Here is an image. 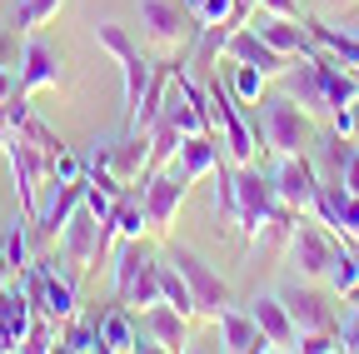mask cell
Returning a JSON list of instances; mask_svg holds the SVG:
<instances>
[{"label":"cell","mask_w":359,"mask_h":354,"mask_svg":"<svg viewBox=\"0 0 359 354\" xmlns=\"http://www.w3.org/2000/svg\"><path fill=\"white\" fill-rule=\"evenodd\" d=\"M6 50H11V40H6V35H0V70H6Z\"/></svg>","instance_id":"ee69618b"},{"label":"cell","mask_w":359,"mask_h":354,"mask_svg":"<svg viewBox=\"0 0 359 354\" xmlns=\"http://www.w3.org/2000/svg\"><path fill=\"white\" fill-rule=\"evenodd\" d=\"M290 264L299 270V280H330L334 270V254H339V240L334 230L325 225V219H304L294 215V225H290Z\"/></svg>","instance_id":"3957f363"},{"label":"cell","mask_w":359,"mask_h":354,"mask_svg":"<svg viewBox=\"0 0 359 354\" xmlns=\"http://www.w3.org/2000/svg\"><path fill=\"white\" fill-rule=\"evenodd\" d=\"M259 11L280 15V20H304V15H299V0H259Z\"/></svg>","instance_id":"ab89813d"},{"label":"cell","mask_w":359,"mask_h":354,"mask_svg":"<svg viewBox=\"0 0 359 354\" xmlns=\"http://www.w3.org/2000/svg\"><path fill=\"white\" fill-rule=\"evenodd\" d=\"M65 85V60L45 46V40L30 30L25 46H20V75H15V90L20 95H40V90H60Z\"/></svg>","instance_id":"30bf717a"},{"label":"cell","mask_w":359,"mask_h":354,"mask_svg":"<svg viewBox=\"0 0 359 354\" xmlns=\"http://www.w3.org/2000/svg\"><path fill=\"white\" fill-rule=\"evenodd\" d=\"M339 190L359 195V145H349V150H344V160H339Z\"/></svg>","instance_id":"74e56055"},{"label":"cell","mask_w":359,"mask_h":354,"mask_svg":"<svg viewBox=\"0 0 359 354\" xmlns=\"http://www.w3.org/2000/svg\"><path fill=\"white\" fill-rule=\"evenodd\" d=\"M195 6H200V0H185V15H190V11H195Z\"/></svg>","instance_id":"bcb514c9"},{"label":"cell","mask_w":359,"mask_h":354,"mask_svg":"<svg viewBox=\"0 0 359 354\" xmlns=\"http://www.w3.org/2000/svg\"><path fill=\"white\" fill-rule=\"evenodd\" d=\"M264 85H269V75H264V70H255V65H235L230 90H235V100H240V105H259V100H264Z\"/></svg>","instance_id":"1f68e13d"},{"label":"cell","mask_w":359,"mask_h":354,"mask_svg":"<svg viewBox=\"0 0 359 354\" xmlns=\"http://www.w3.org/2000/svg\"><path fill=\"white\" fill-rule=\"evenodd\" d=\"M165 259L180 270V280L190 285V294H195V315H205V320H215L224 304H235V294H230V285L219 280V270L200 254V250H190V245H170L165 250Z\"/></svg>","instance_id":"7a4b0ae2"},{"label":"cell","mask_w":359,"mask_h":354,"mask_svg":"<svg viewBox=\"0 0 359 354\" xmlns=\"http://www.w3.org/2000/svg\"><path fill=\"white\" fill-rule=\"evenodd\" d=\"M285 80H290V95L309 110V115H330L325 110V95H320V85H314V70H309V60L299 65V70H285Z\"/></svg>","instance_id":"4316f807"},{"label":"cell","mask_w":359,"mask_h":354,"mask_svg":"<svg viewBox=\"0 0 359 354\" xmlns=\"http://www.w3.org/2000/svg\"><path fill=\"white\" fill-rule=\"evenodd\" d=\"M11 275H15V270H11V264H6V259H0V290H6V285H11Z\"/></svg>","instance_id":"7bdbcfd3"},{"label":"cell","mask_w":359,"mask_h":354,"mask_svg":"<svg viewBox=\"0 0 359 354\" xmlns=\"http://www.w3.org/2000/svg\"><path fill=\"white\" fill-rule=\"evenodd\" d=\"M215 210L230 219H240V190H235V170H224V165H215Z\"/></svg>","instance_id":"d6a6232c"},{"label":"cell","mask_w":359,"mask_h":354,"mask_svg":"<svg viewBox=\"0 0 359 354\" xmlns=\"http://www.w3.org/2000/svg\"><path fill=\"white\" fill-rule=\"evenodd\" d=\"M219 55L235 60V65H255V70H264L269 80H280V75L290 70V55H280L275 46H264V40H259L250 25L224 30V35H219Z\"/></svg>","instance_id":"7c38bea8"},{"label":"cell","mask_w":359,"mask_h":354,"mask_svg":"<svg viewBox=\"0 0 359 354\" xmlns=\"http://www.w3.org/2000/svg\"><path fill=\"white\" fill-rule=\"evenodd\" d=\"M160 290H165V304H175L185 320H195V294H190V285L180 280V270H175L170 259L160 264Z\"/></svg>","instance_id":"f546056e"},{"label":"cell","mask_w":359,"mask_h":354,"mask_svg":"<svg viewBox=\"0 0 359 354\" xmlns=\"http://www.w3.org/2000/svg\"><path fill=\"white\" fill-rule=\"evenodd\" d=\"M175 165L185 170L190 180H205V175H215V165H219V135H185V140H180Z\"/></svg>","instance_id":"603a6c76"},{"label":"cell","mask_w":359,"mask_h":354,"mask_svg":"<svg viewBox=\"0 0 359 354\" xmlns=\"http://www.w3.org/2000/svg\"><path fill=\"white\" fill-rule=\"evenodd\" d=\"M65 11V0H20L15 6V30H40V25H50L55 15Z\"/></svg>","instance_id":"83f0119b"},{"label":"cell","mask_w":359,"mask_h":354,"mask_svg":"<svg viewBox=\"0 0 359 354\" xmlns=\"http://www.w3.org/2000/svg\"><path fill=\"white\" fill-rule=\"evenodd\" d=\"M269 185H275L280 205H290L294 215H309L314 200H320V170H314V160H304V150L294 155H280V165L269 170Z\"/></svg>","instance_id":"ba28073f"},{"label":"cell","mask_w":359,"mask_h":354,"mask_svg":"<svg viewBox=\"0 0 359 354\" xmlns=\"http://www.w3.org/2000/svg\"><path fill=\"white\" fill-rule=\"evenodd\" d=\"M140 30L150 46L160 50H180L185 46V11L175 0H140Z\"/></svg>","instance_id":"e0dca14e"},{"label":"cell","mask_w":359,"mask_h":354,"mask_svg":"<svg viewBox=\"0 0 359 354\" xmlns=\"http://www.w3.org/2000/svg\"><path fill=\"white\" fill-rule=\"evenodd\" d=\"M354 285H359V264H354L349 245L339 240V254H334V270H330V290H334V294H349Z\"/></svg>","instance_id":"e575fe53"},{"label":"cell","mask_w":359,"mask_h":354,"mask_svg":"<svg viewBox=\"0 0 359 354\" xmlns=\"http://www.w3.org/2000/svg\"><path fill=\"white\" fill-rule=\"evenodd\" d=\"M140 334H145L155 349H170V354H175V349H185V344H190V320L180 315L175 304L160 299V304L140 309Z\"/></svg>","instance_id":"ac0fdd59"},{"label":"cell","mask_w":359,"mask_h":354,"mask_svg":"<svg viewBox=\"0 0 359 354\" xmlns=\"http://www.w3.org/2000/svg\"><path fill=\"white\" fill-rule=\"evenodd\" d=\"M145 230H150V219H145V190H140V185H125V190L115 195L110 219L100 225V240H105V250H110L115 240H140Z\"/></svg>","instance_id":"9a60e30c"},{"label":"cell","mask_w":359,"mask_h":354,"mask_svg":"<svg viewBox=\"0 0 359 354\" xmlns=\"http://www.w3.org/2000/svg\"><path fill=\"white\" fill-rule=\"evenodd\" d=\"M259 105H264L259 130H264V145L275 150V155H294V150L309 145V110L294 95H269Z\"/></svg>","instance_id":"8992f818"},{"label":"cell","mask_w":359,"mask_h":354,"mask_svg":"<svg viewBox=\"0 0 359 354\" xmlns=\"http://www.w3.org/2000/svg\"><path fill=\"white\" fill-rule=\"evenodd\" d=\"M235 190H240V235L250 240V245H259L264 235H269V225H280V219H290L294 210L290 205H280V195H275V185H269V175H259L255 165H240L235 170Z\"/></svg>","instance_id":"6da1fadb"},{"label":"cell","mask_w":359,"mask_h":354,"mask_svg":"<svg viewBox=\"0 0 359 354\" xmlns=\"http://www.w3.org/2000/svg\"><path fill=\"white\" fill-rule=\"evenodd\" d=\"M250 315H255V325L269 334V344H275V349H299V325H294L290 304H285L280 294H255V299H250Z\"/></svg>","instance_id":"d6986e66"},{"label":"cell","mask_w":359,"mask_h":354,"mask_svg":"<svg viewBox=\"0 0 359 354\" xmlns=\"http://www.w3.org/2000/svg\"><path fill=\"white\" fill-rule=\"evenodd\" d=\"M150 70H155V60H145L140 50L120 60V75H125V120L135 115V105H140V95H145V85H150Z\"/></svg>","instance_id":"d4e9b609"},{"label":"cell","mask_w":359,"mask_h":354,"mask_svg":"<svg viewBox=\"0 0 359 354\" xmlns=\"http://www.w3.org/2000/svg\"><path fill=\"white\" fill-rule=\"evenodd\" d=\"M60 349H70V354H95V349H100V325H95V320H65Z\"/></svg>","instance_id":"f1b7e54d"},{"label":"cell","mask_w":359,"mask_h":354,"mask_svg":"<svg viewBox=\"0 0 359 354\" xmlns=\"http://www.w3.org/2000/svg\"><path fill=\"white\" fill-rule=\"evenodd\" d=\"M339 344H344V349H354V354H359V309H354V315H349V320H344V325H339Z\"/></svg>","instance_id":"60d3db41"},{"label":"cell","mask_w":359,"mask_h":354,"mask_svg":"<svg viewBox=\"0 0 359 354\" xmlns=\"http://www.w3.org/2000/svg\"><path fill=\"white\" fill-rule=\"evenodd\" d=\"M190 185H195V180H190L175 160H170L165 170H150L145 180H140V190H145V219H150L155 235H170V219H175L180 205H185Z\"/></svg>","instance_id":"52a82bcc"},{"label":"cell","mask_w":359,"mask_h":354,"mask_svg":"<svg viewBox=\"0 0 359 354\" xmlns=\"http://www.w3.org/2000/svg\"><path fill=\"white\" fill-rule=\"evenodd\" d=\"M25 354H45V349H60V334H55V320L50 315H35L30 320V334H25V344H20Z\"/></svg>","instance_id":"836d02e7"},{"label":"cell","mask_w":359,"mask_h":354,"mask_svg":"<svg viewBox=\"0 0 359 354\" xmlns=\"http://www.w3.org/2000/svg\"><path fill=\"white\" fill-rule=\"evenodd\" d=\"M0 259H6V230H0Z\"/></svg>","instance_id":"f6af8a7d"},{"label":"cell","mask_w":359,"mask_h":354,"mask_svg":"<svg viewBox=\"0 0 359 354\" xmlns=\"http://www.w3.org/2000/svg\"><path fill=\"white\" fill-rule=\"evenodd\" d=\"M35 320V304L25 294V285H6L0 290V349H20Z\"/></svg>","instance_id":"ffe728a7"},{"label":"cell","mask_w":359,"mask_h":354,"mask_svg":"<svg viewBox=\"0 0 359 354\" xmlns=\"http://www.w3.org/2000/svg\"><path fill=\"white\" fill-rule=\"evenodd\" d=\"M210 100L219 105L215 110V130H219V145L224 150H230V160L235 165H255V130H250V120L240 115V100H235V90H230V85H210Z\"/></svg>","instance_id":"9c48e42d"},{"label":"cell","mask_w":359,"mask_h":354,"mask_svg":"<svg viewBox=\"0 0 359 354\" xmlns=\"http://www.w3.org/2000/svg\"><path fill=\"white\" fill-rule=\"evenodd\" d=\"M60 250H65V259L75 264L80 275H90L95 270V264L105 259V240H100V219L90 215L85 205L70 215V225L60 230Z\"/></svg>","instance_id":"4fadbf2b"},{"label":"cell","mask_w":359,"mask_h":354,"mask_svg":"<svg viewBox=\"0 0 359 354\" xmlns=\"http://www.w3.org/2000/svg\"><path fill=\"white\" fill-rule=\"evenodd\" d=\"M80 175H85V165H80L70 150H60V155L50 160V180H80Z\"/></svg>","instance_id":"f35d334b"},{"label":"cell","mask_w":359,"mask_h":354,"mask_svg":"<svg viewBox=\"0 0 359 354\" xmlns=\"http://www.w3.org/2000/svg\"><path fill=\"white\" fill-rule=\"evenodd\" d=\"M219 334H224V349H235V354H250V349H275L269 344V334L255 325L250 309H235V304H224L219 315H215Z\"/></svg>","instance_id":"7402d4cb"},{"label":"cell","mask_w":359,"mask_h":354,"mask_svg":"<svg viewBox=\"0 0 359 354\" xmlns=\"http://www.w3.org/2000/svg\"><path fill=\"white\" fill-rule=\"evenodd\" d=\"M325 6H330V11H339V15H349V11L359 6V0H325Z\"/></svg>","instance_id":"b9f144b4"},{"label":"cell","mask_w":359,"mask_h":354,"mask_svg":"<svg viewBox=\"0 0 359 354\" xmlns=\"http://www.w3.org/2000/svg\"><path fill=\"white\" fill-rule=\"evenodd\" d=\"M95 40H100V50H105L115 65H120L125 55H135V50H140V46L130 40V30H125V25H115V20H100V25H95Z\"/></svg>","instance_id":"4dcf8cb0"},{"label":"cell","mask_w":359,"mask_h":354,"mask_svg":"<svg viewBox=\"0 0 359 354\" xmlns=\"http://www.w3.org/2000/svg\"><path fill=\"white\" fill-rule=\"evenodd\" d=\"M100 325V349L105 354H130V349H155L145 334H140V325L130 320V309H125V299L120 304H110L105 315L95 320Z\"/></svg>","instance_id":"44dd1931"},{"label":"cell","mask_w":359,"mask_h":354,"mask_svg":"<svg viewBox=\"0 0 359 354\" xmlns=\"http://www.w3.org/2000/svg\"><path fill=\"white\" fill-rule=\"evenodd\" d=\"M80 205H85V175H80V180H50L45 195H40V205H35V215H30V225L45 240H60V230L70 225V215Z\"/></svg>","instance_id":"8fae6325"},{"label":"cell","mask_w":359,"mask_h":354,"mask_svg":"<svg viewBox=\"0 0 359 354\" xmlns=\"http://www.w3.org/2000/svg\"><path fill=\"white\" fill-rule=\"evenodd\" d=\"M6 264H11V270H25V264H30V245H25V230L20 225L6 230Z\"/></svg>","instance_id":"8d00e7d4"},{"label":"cell","mask_w":359,"mask_h":354,"mask_svg":"<svg viewBox=\"0 0 359 354\" xmlns=\"http://www.w3.org/2000/svg\"><path fill=\"white\" fill-rule=\"evenodd\" d=\"M145 259H155V254H150L140 240H120V250H115V299L130 290V280L140 275V264H145Z\"/></svg>","instance_id":"484cf974"},{"label":"cell","mask_w":359,"mask_h":354,"mask_svg":"<svg viewBox=\"0 0 359 354\" xmlns=\"http://www.w3.org/2000/svg\"><path fill=\"white\" fill-rule=\"evenodd\" d=\"M120 299H125V304H135V309L160 304V299H165V290H160V259H145V264H140V275L130 280V290H125Z\"/></svg>","instance_id":"cb8c5ba5"},{"label":"cell","mask_w":359,"mask_h":354,"mask_svg":"<svg viewBox=\"0 0 359 354\" xmlns=\"http://www.w3.org/2000/svg\"><path fill=\"white\" fill-rule=\"evenodd\" d=\"M280 299L290 304V315H294L299 334H314V329H339V325H334V309H330V294H325V290H314V280L280 290Z\"/></svg>","instance_id":"2e32d148"},{"label":"cell","mask_w":359,"mask_h":354,"mask_svg":"<svg viewBox=\"0 0 359 354\" xmlns=\"http://www.w3.org/2000/svg\"><path fill=\"white\" fill-rule=\"evenodd\" d=\"M20 285H25L30 304H35V315H50L55 325L75 320L80 294H75V285L60 275V264H55V259H30L25 270H20Z\"/></svg>","instance_id":"277c9868"},{"label":"cell","mask_w":359,"mask_h":354,"mask_svg":"<svg viewBox=\"0 0 359 354\" xmlns=\"http://www.w3.org/2000/svg\"><path fill=\"white\" fill-rule=\"evenodd\" d=\"M0 150H6L11 160V175H15V195H20V210L35 215L45 185H50V155H45L25 130H6V140H0Z\"/></svg>","instance_id":"5b68a950"},{"label":"cell","mask_w":359,"mask_h":354,"mask_svg":"<svg viewBox=\"0 0 359 354\" xmlns=\"http://www.w3.org/2000/svg\"><path fill=\"white\" fill-rule=\"evenodd\" d=\"M250 30L264 40V46H275L280 55H299V60H309V55H320V40L309 35V25L304 20H280V15H269V11H259V15H250Z\"/></svg>","instance_id":"5bb4252c"},{"label":"cell","mask_w":359,"mask_h":354,"mask_svg":"<svg viewBox=\"0 0 359 354\" xmlns=\"http://www.w3.org/2000/svg\"><path fill=\"white\" fill-rule=\"evenodd\" d=\"M330 120H334V140H349V145H359V95H354L344 110H334Z\"/></svg>","instance_id":"d590c367"}]
</instances>
